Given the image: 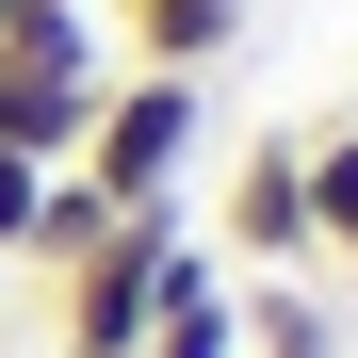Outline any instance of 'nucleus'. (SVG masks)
Instances as JSON below:
<instances>
[{"instance_id":"5","label":"nucleus","mask_w":358,"mask_h":358,"mask_svg":"<svg viewBox=\"0 0 358 358\" xmlns=\"http://www.w3.org/2000/svg\"><path fill=\"white\" fill-rule=\"evenodd\" d=\"M82 131H98V82L0 49V147H17V163H82Z\"/></svg>"},{"instance_id":"8","label":"nucleus","mask_w":358,"mask_h":358,"mask_svg":"<svg viewBox=\"0 0 358 358\" xmlns=\"http://www.w3.org/2000/svg\"><path fill=\"white\" fill-rule=\"evenodd\" d=\"M310 261L358 277V114H326V131H310Z\"/></svg>"},{"instance_id":"6","label":"nucleus","mask_w":358,"mask_h":358,"mask_svg":"<svg viewBox=\"0 0 358 358\" xmlns=\"http://www.w3.org/2000/svg\"><path fill=\"white\" fill-rule=\"evenodd\" d=\"M114 17H131V66H179V82H212L245 49V0H114Z\"/></svg>"},{"instance_id":"4","label":"nucleus","mask_w":358,"mask_h":358,"mask_svg":"<svg viewBox=\"0 0 358 358\" xmlns=\"http://www.w3.org/2000/svg\"><path fill=\"white\" fill-rule=\"evenodd\" d=\"M131 358H245V310H228V261L179 228V261H163V293H147V342Z\"/></svg>"},{"instance_id":"2","label":"nucleus","mask_w":358,"mask_h":358,"mask_svg":"<svg viewBox=\"0 0 358 358\" xmlns=\"http://www.w3.org/2000/svg\"><path fill=\"white\" fill-rule=\"evenodd\" d=\"M179 228H196V212L163 196V212H114L82 261H49V277H66L49 342H66V358H131V342H147V293H163V261H179Z\"/></svg>"},{"instance_id":"9","label":"nucleus","mask_w":358,"mask_h":358,"mask_svg":"<svg viewBox=\"0 0 358 358\" xmlns=\"http://www.w3.org/2000/svg\"><path fill=\"white\" fill-rule=\"evenodd\" d=\"M98 228H114V196H98L82 163H49V196H33V261H82Z\"/></svg>"},{"instance_id":"1","label":"nucleus","mask_w":358,"mask_h":358,"mask_svg":"<svg viewBox=\"0 0 358 358\" xmlns=\"http://www.w3.org/2000/svg\"><path fill=\"white\" fill-rule=\"evenodd\" d=\"M196 131H212V98L179 82V66H131V82H98V131H82V179L114 212H163L179 179H196Z\"/></svg>"},{"instance_id":"11","label":"nucleus","mask_w":358,"mask_h":358,"mask_svg":"<svg viewBox=\"0 0 358 358\" xmlns=\"http://www.w3.org/2000/svg\"><path fill=\"white\" fill-rule=\"evenodd\" d=\"M0 17H17V0H0Z\"/></svg>"},{"instance_id":"10","label":"nucleus","mask_w":358,"mask_h":358,"mask_svg":"<svg viewBox=\"0 0 358 358\" xmlns=\"http://www.w3.org/2000/svg\"><path fill=\"white\" fill-rule=\"evenodd\" d=\"M33 196H49V163H17V147H0V261H33Z\"/></svg>"},{"instance_id":"12","label":"nucleus","mask_w":358,"mask_h":358,"mask_svg":"<svg viewBox=\"0 0 358 358\" xmlns=\"http://www.w3.org/2000/svg\"><path fill=\"white\" fill-rule=\"evenodd\" d=\"M82 17H98V0H82Z\"/></svg>"},{"instance_id":"3","label":"nucleus","mask_w":358,"mask_h":358,"mask_svg":"<svg viewBox=\"0 0 358 358\" xmlns=\"http://www.w3.org/2000/svg\"><path fill=\"white\" fill-rule=\"evenodd\" d=\"M212 261L310 277V131H245V163H228V196H212Z\"/></svg>"},{"instance_id":"7","label":"nucleus","mask_w":358,"mask_h":358,"mask_svg":"<svg viewBox=\"0 0 358 358\" xmlns=\"http://www.w3.org/2000/svg\"><path fill=\"white\" fill-rule=\"evenodd\" d=\"M228 310H245V358H342V293L310 277H228Z\"/></svg>"}]
</instances>
